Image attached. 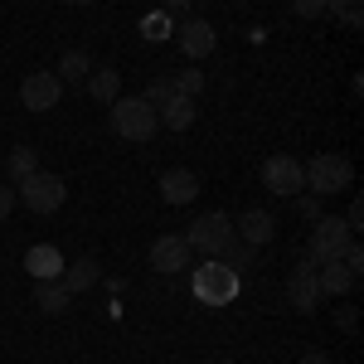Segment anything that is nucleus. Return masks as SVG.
<instances>
[{"label":"nucleus","instance_id":"obj_15","mask_svg":"<svg viewBox=\"0 0 364 364\" xmlns=\"http://www.w3.org/2000/svg\"><path fill=\"white\" fill-rule=\"evenodd\" d=\"M63 287H68V296H78V291H87V287H97L102 282V262L97 257H73L68 267H63Z\"/></svg>","mask_w":364,"mask_h":364},{"label":"nucleus","instance_id":"obj_11","mask_svg":"<svg viewBox=\"0 0 364 364\" xmlns=\"http://www.w3.org/2000/svg\"><path fill=\"white\" fill-rule=\"evenodd\" d=\"M190 243L180 238V233H161L156 243H151V267L161 272V277H175V272H185L190 267Z\"/></svg>","mask_w":364,"mask_h":364},{"label":"nucleus","instance_id":"obj_29","mask_svg":"<svg viewBox=\"0 0 364 364\" xmlns=\"http://www.w3.org/2000/svg\"><path fill=\"white\" fill-rule=\"evenodd\" d=\"M161 10H166L170 20H175V25H180V20H185V15H190V0H161Z\"/></svg>","mask_w":364,"mask_h":364},{"label":"nucleus","instance_id":"obj_1","mask_svg":"<svg viewBox=\"0 0 364 364\" xmlns=\"http://www.w3.org/2000/svg\"><path fill=\"white\" fill-rule=\"evenodd\" d=\"M306 190L316 199H336V195H350L355 190V161L345 156V151H321V156H311L306 166Z\"/></svg>","mask_w":364,"mask_h":364},{"label":"nucleus","instance_id":"obj_30","mask_svg":"<svg viewBox=\"0 0 364 364\" xmlns=\"http://www.w3.org/2000/svg\"><path fill=\"white\" fill-rule=\"evenodd\" d=\"M296 209H301L306 219H321V199L316 195H296Z\"/></svg>","mask_w":364,"mask_h":364},{"label":"nucleus","instance_id":"obj_23","mask_svg":"<svg viewBox=\"0 0 364 364\" xmlns=\"http://www.w3.org/2000/svg\"><path fill=\"white\" fill-rule=\"evenodd\" d=\"M326 15H336L345 29H360L364 25V5H360V0H331V5H326Z\"/></svg>","mask_w":364,"mask_h":364},{"label":"nucleus","instance_id":"obj_16","mask_svg":"<svg viewBox=\"0 0 364 364\" xmlns=\"http://www.w3.org/2000/svg\"><path fill=\"white\" fill-rule=\"evenodd\" d=\"M195 195H199V180L190 170H166L161 175V199L166 204H195Z\"/></svg>","mask_w":364,"mask_h":364},{"label":"nucleus","instance_id":"obj_34","mask_svg":"<svg viewBox=\"0 0 364 364\" xmlns=\"http://www.w3.org/2000/svg\"><path fill=\"white\" fill-rule=\"evenodd\" d=\"M214 364H233V360H214Z\"/></svg>","mask_w":364,"mask_h":364},{"label":"nucleus","instance_id":"obj_12","mask_svg":"<svg viewBox=\"0 0 364 364\" xmlns=\"http://www.w3.org/2000/svg\"><path fill=\"white\" fill-rule=\"evenodd\" d=\"M233 238H238V243H248L252 252L267 248V243L277 238V219H272L267 209H243V214L233 219Z\"/></svg>","mask_w":364,"mask_h":364},{"label":"nucleus","instance_id":"obj_4","mask_svg":"<svg viewBox=\"0 0 364 364\" xmlns=\"http://www.w3.org/2000/svg\"><path fill=\"white\" fill-rule=\"evenodd\" d=\"M15 199L25 204L29 214H58L63 199H68V185H63V175H54V170H34V175H25L15 185Z\"/></svg>","mask_w":364,"mask_h":364},{"label":"nucleus","instance_id":"obj_22","mask_svg":"<svg viewBox=\"0 0 364 364\" xmlns=\"http://www.w3.org/2000/svg\"><path fill=\"white\" fill-rule=\"evenodd\" d=\"M141 34H146V39H151V44H166L170 34H175V20H170L166 10H151V15H146V20H141Z\"/></svg>","mask_w":364,"mask_h":364},{"label":"nucleus","instance_id":"obj_28","mask_svg":"<svg viewBox=\"0 0 364 364\" xmlns=\"http://www.w3.org/2000/svg\"><path fill=\"white\" fill-rule=\"evenodd\" d=\"M15 204H20V199H15V185H0V224L15 214Z\"/></svg>","mask_w":364,"mask_h":364},{"label":"nucleus","instance_id":"obj_13","mask_svg":"<svg viewBox=\"0 0 364 364\" xmlns=\"http://www.w3.org/2000/svg\"><path fill=\"white\" fill-rule=\"evenodd\" d=\"M63 267H68V262H63V252L54 248V243H34V248L25 252V272L34 282H54V277H63Z\"/></svg>","mask_w":364,"mask_h":364},{"label":"nucleus","instance_id":"obj_31","mask_svg":"<svg viewBox=\"0 0 364 364\" xmlns=\"http://www.w3.org/2000/svg\"><path fill=\"white\" fill-rule=\"evenodd\" d=\"M355 326H360V311L345 306V311H340V331H345V336H355Z\"/></svg>","mask_w":364,"mask_h":364},{"label":"nucleus","instance_id":"obj_33","mask_svg":"<svg viewBox=\"0 0 364 364\" xmlns=\"http://www.w3.org/2000/svg\"><path fill=\"white\" fill-rule=\"evenodd\" d=\"M63 5H97V0H63Z\"/></svg>","mask_w":364,"mask_h":364},{"label":"nucleus","instance_id":"obj_14","mask_svg":"<svg viewBox=\"0 0 364 364\" xmlns=\"http://www.w3.org/2000/svg\"><path fill=\"white\" fill-rule=\"evenodd\" d=\"M316 277H321V296H350L360 287V272L350 262H321Z\"/></svg>","mask_w":364,"mask_h":364},{"label":"nucleus","instance_id":"obj_6","mask_svg":"<svg viewBox=\"0 0 364 364\" xmlns=\"http://www.w3.org/2000/svg\"><path fill=\"white\" fill-rule=\"evenodd\" d=\"M185 243H190V252H199V257H219V252L233 243V219L228 214H199L195 224L185 228Z\"/></svg>","mask_w":364,"mask_h":364},{"label":"nucleus","instance_id":"obj_8","mask_svg":"<svg viewBox=\"0 0 364 364\" xmlns=\"http://www.w3.org/2000/svg\"><path fill=\"white\" fill-rule=\"evenodd\" d=\"M262 185L282 199H296L306 190V175H301V161L296 156H267L262 161Z\"/></svg>","mask_w":364,"mask_h":364},{"label":"nucleus","instance_id":"obj_19","mask_svg":"<svg viewBox=\"0 0 364 364\" xmlns=\"http://www.w3.org/2000/svg\"><path fill=\"white\" fill-rule=\"evenodd\" d=\"M83 87L97 97V102H102V107H112L117 97H122V73H117V68H92Z\"/></svg>","mask_w":364,"mask_h":364},{"label":"nucleus","instance_id":"obj_21","mask_svg":"<svg viewBox=\"0 0 364 364\" xmlns=\"http://www.w3.org/2000/svg\"><path fill=\"white\" fill-rule=\"evenodd\" d=\"M39 170V156H34V146H15L10 156H5V175H10V185H20L25 175Z\"/></svg>","mask_w":364,"mask_h":364},{"label":"nucleus","instance_id":"obj_5","mask_svg":"<svg viewBox=\"0 0 364 364\" xmlns=\"http://www.w3.org/2000/svg\"><path fill=\"white\" fill-rule=\"evenodd\" d=\"M355 243H360V238L350 233V224H345V219H336V214L326 219V214H321V219H316V228H311L306 257L316 262V267H321V262H340V257L355 248Z\"/></svg>","mask_w":364,"mask_h":364},{"label":"nucleus","instance_id":"obj_25","mask_svg":"<svg viewBox=\"0 0 364 364\" xmlns=\"http://www.w3.org/2000/svg\"><path fill=\"white\" fill-rule=\"evenodd\" d=\"M141 97H146V102H151V107H161V102H170V97H175V83H170V78H151V83H146V92H141Z\"/></svg>","mask_w":364,"mask_h":364},{"label":"nucleus","instance_id":"obj_18","mask_svg":"<svg viewBox=\"0 0 364 364\" xmlns=\"http://www.w3.org/2000/svg\"><path fill=\"white\" fill-rule=\"evenodd\" d=\"M58 83L63 87H83L87 83V73H92V58L83 54V49H63V58H58Z\"/></svg>","mask_w":364,"mask_h":364},{"label":"nucleus","instance_id":"obj_27","mask_svg":"<svg viewBox=\"0 0 364 364\" xmlns=\"http://www.w3.org/2000/svg\"><path fill=\"white\" fill-rule=\"evenodd\" d=\"M345 224H350V233H360V224H364V199H360V195H350V209H345Z\"/></svg>","mask_w":364,"mask_h":364},{"label":"nucleus","instance_id":"obj_7","mask_svg":"<svg viewBox=\"0 0 364 364\" xmlns=\"http://www.w3.org/2000/svg\"><path fill=\"white\" fill-rule=\"evenodd\" d=\"M175 44H180V54L185 58H209L214 49H219V29L209 25V20H199V15H185L180 25H175V34H170Z\"/></svg>","mask_w":364,"mask_h":364},{"label":"nucleus","instance_id":"obj_20","mask_svg":"<svg viewBox=\"0 0 364 364\" xmlns=\"http://www.w3.org/2000/svg\"><path fill=\"white\" fill-rule=\"evenodd\" d=\"M34 301H39V311H44V316H63L73 296H68V287L54 277V282H34Z\"/></svg>","mask_w":364,"mask_h":364},{"label":"nucleus","instance_id":"obj_10","mask_svg":"<svg viewBox=\"0 0 364 364\" xmlns=\"http://www.w3.org/2000/svg\"><path fill=\"white\" fill-rule=\"evenodd\" d=\"M58 97H63V83H58L54 68L25 73V83H20V102H25V112H49V107H58Z\"/></svg>","mask_w":364,"mask_h":364},{"label":"nucleus","instance_id":"obj_3","mask_svg":"<svg viewBox=\"0 0 364 364\" xmlns=\"http://www.w3.org/2000/svg\"><path fill=\"white\" fill-rule=\"evenodd\" d=\"M190 291H195V301H204V306H228L238 296V272L224 267L219 257H204L195 267V277H190Z\"/></svg>","mask_w":364,"mask_h":364},{"label":"nucleus","instance_id":"obj_32","mask_svg":"<svg viewBox=\"0 0 364 364\" xmlns=\"http://www.w3.org/2000/svg\"><path fill=\"white\" fill-rule=\"evenodd\" d=\"M296 364H336V360H331L326 350H306V355H301V360H296Z\"/></svg>","mask_w":364,"mask_h":364},{"label":"nucleus","instance_id":"obj_2","mask_svg":"<svg viewBox=\"0 0 364 364\" xmlns=\"http://www.w3.org/2000/svg\"><path fill=\"white\" fill-rule=\"evenodd\" d=\"M107 122H112V132L122 141H136V146H146L161 132V117H156V107L146 97H117L112 107H107Z\"/></svg>","mask_w":364,"mask_h":364},{"label":"nucleus","instance_id":"obj_9","mask_svg":"<svg viewBox=\"0 0 364 364\" xmlns=\"http://www.w3.org/2000/svg\"><path fill=\"white\" fill-rule=\"evenodd\" d=\"M287 301L301 311V316H311V311L326 301V296H321V277H316V262H311V257H301V262L291 267V277H287Z\"/></svg>","mask_w":364,"mask_h":364},{"label":"nucleus","instance_id":"obj_26","mask_svg":"<svg viewBox=\"0 0 364 364\" xmlns=\"http://www.w3.org/2000/svg\"><path fill=\"white\" fill-rule=\"evenodd\" d=\"M326 5H331V0H291V15H301V20H321Z\"/></svg>","mask_w":364,"mask_h":364},{"label":"nucleus","instance_id":"obj_24","mask_svg":"<svg viewBox=\"0 0 364 364\" xmlns=\"http://www.w3.org/2000/svg\"><path fill=\"white\" fill-rule=\"evenodd\" d=\"M170 83H175L180 97H190V102H195L199 92H204V73H199V68H180V78H170Z\"/></svg>","mask_w":364,"mask_h":364},{"label":"nucleus","instance_id":"obj_17","mask_svg":"<svg viewBox=\"0 0 364 364\" xmlns=\"http://www.w3.org/2000/svg\"><path fill=\"white\" fill-rule=\"evenodd\" d=\"M156 117H161V127H170V132H190V127H195V117H199V107L190 102V97H180V92H175L170 102L156 107Z\"/></svg>","mask_w":364,"mask_h":364}]
</instances>
